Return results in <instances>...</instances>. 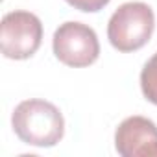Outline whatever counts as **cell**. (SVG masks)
<instances>
[{
	"mask_svg": "<svg viewBox=\"0 0 157 157\" xmlns=\"http://www.w3.org/2000/svg\"><path fill=\"white\" fill-rule=\"evenodd\" d=\"M140 89L148 102L157 105V52L144 63L140 72Z\"/></svg>",
	"mask_w": 157,
	"mask_h": 157,
	"instance_id": "cell-6",
	"label": "cell"
},
{
	"mask_svg": "<svg viewBox=\"0 0 157 157\" xmlns=\"http://www.w3.org/2000/svg\"><path fill=\"white\" fill-rule=\"evenodd\" d=\"M52 48L56 57L63 65L74 68L89 67L100 56V43L96 32L91 26L76 21L63 22L54 32Z\"/></svg>",
	"mask_w": 157,
	"mask_h": 157,
	"instance_id": "cell-3",
	"label": "cell"
},
{
	"mask_svg": "<svg viewBox=\"0 0 157 157\" xmlns=\"http://www.w3.org/2000/svg\"><path fill=\"white\" fill-rule=\"evenodd\" d=\"M67 4H70L74 10H80L85 13H96L100 10H104L111 0H65Z\"/></svg>",
	"mask_w": 157,
	"mask_h": 157,
	"instance_id": "cell-7",
	"label": "cell"
},
{
	"mask_svg": "<svg viewBox=\"0 0 157 157\" xmlns=\"http://www.w3.org/2000/svg\"><path fill=\"white\" fill-rule=\"evenodd\" d=\"M11 126L22 142L39 148L56 146L65 133L61 111L54 104L39 98L21 102L11 115Z\"/></svg>",
	"mask_w": 157,
	"mask_h": 157,
	"instance_id": "cell-1",
	"label": "cell"
},
{
	"mask_svg": "<svg viewBox=\"0 0 157 157\" xmlns=\"http://www.w3.org/2000/svg\"><path fill=\"white\" fill-rule=\"evenodd\" d=\"M115 148L122 157H157V126L146 117H128L115 131Z\"/></svg>",
	"mask_w": 157,
	"mask_h": 157,
	"instance_id": "cell-5",
	"label": "cell"
},
{
	"mask_svg": "<svg viewBox=\"0 0 157 157\" xmlns=\"http://www.w3.org/2000/svg\"><path fill=\"white\" fill-rule=\"evenodd\" d=\"M43 41V24L37 15L30 11H10L2 19L0 44L8 59L32 57Z\"/></svg>",
	"mask_w": 157,
	"mask_h": 157,
	"instance_id": "cell-4",
	"label": "cell"
},
{
	"mask_svg": "<svg viewBox=\"0 0 157 157\" xmlns=\"http://www.w3.org/2000/svg\"><path fill=\"white\" fill-rule=\"evenodd\" d=\"M155 28L153 10L144 2H126L109 19L107 39L118 52L140 50Z\"/></svg>",
	"mask_w": 157,
	"mask_h": 157,
	"instance_id": "cell-2",
	"label": "cell"
}]
</instances>
